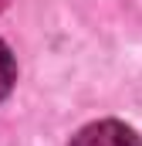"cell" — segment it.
<instances>
[{
  "instance_id": "3957f363",
  "label": "cell",
  "mask_w": 142,
  "mask_h": 146,
  "mask_svg": "<svg viewBox=\"0 0 142 146\" xmlns=\"http://www.w3.org/2000/svg\"><path fill=\"white\" fill-rule=\"evenodd\" d=\"M7 3H10V0H0V10H3V7H7Z\"/></svg>"
},
{
  "instance_id": "7a4b0ae2",
  "label": "cell",
  "mask_w": 142,
  "mask_h": 146,
  "mask_svg": "<svg viewBox=\"0 0 142 146\" xmlns=\"http://www.w3.org/2000/svg\"><path fill=\"white\" fill-rule=\"evenodd\" d=\"M14 82H17V61H14L10 48L0 41V99H7V95H10Z\"/></svg>"
},
{
  "instance_id": "6da1fadb",
  "label": "cell",
  "mask_w": 142,
  "mask_h": 146,
  "mask_svg": "<svg viewBox=\"0 0 142 146\" xmlns=\"http://www.w3.org/2000/svg\"><path fill=\"white\" fill-rule=\"evenodd\" d=\"M71 146H142L135 129H129L118 119H102V122H88L85 129L74 133Z\"/></svg>"
}]
</instances>
